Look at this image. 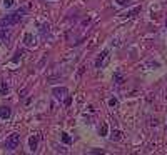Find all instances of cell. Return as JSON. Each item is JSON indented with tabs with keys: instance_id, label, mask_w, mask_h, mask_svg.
Here are the masks:
<instances>
[{
	"instance_id": "1",
	"label": "cell",
	"mask_w": 167,
	"mask_h": 155,
	"mask_svg": "<svg viewBox=\"0 0 167 155\" xmlns=\"http://www.w3.org/2000/svg\"><path fill=\"white\" fill-rule=\"evenodd\" d=\"M24 14H25V10H24V8H18V10H15L14 14L7 15L5 18H2V20H0V27H12V25H17L18 22L24 18Z\"/></svg>"
},
{
	"instance_id": "2",
	"label": "cell",
	"mask_w": 167,
	"mask_h": 155,
	"mask_svg": "<svg viewBox=\"0 0 167 155\" xmlns=\"http://www.w3.org/2000/svg\"><path fill=\"white\" fill-rule=\"evenodd\" d=\"M18 145H20V134H12L5 140V148L7 150H15Z\"/></svg>"
},
{
	"instance_id": "3",
	"label": "cell",
	"mask_w": 167,
	"mask_h": 155,
	"mask_svg": "<svg viewBox=\"0 0 167 155\" xmlns=\"http://www.w3.org/2000/svg\"><path fill=\"white\" fill-rule=\"evenodd\" d=\"M107 62H109V50H104L97 57V60H95V67H97V69H102V67L107 65Z\"/></svg>"
},
{
	"instance_id": "4",
	"label": "cell",
	"mask_w": 167,
	"mask_h": 155,
	"mask_svg": "<svg viewBox=\"0 0 167 155\" xmlns=\"http://www.w3.org/2000/svg\"><path fill=\"white\" fill-rule=\"evenodd\" d=\"M52 94H54L55 98H58V100H60V98H64L67 94H69V90H67L65 87H55L54 90H52Z\"/></svg>"
},
{
	"instance_id": "5",
	"label": "cell",
	"mask_w": 167,
	"mask_h": 155,
	"mask_svg": "<svg viewBox=\"0 0 167 155\" xmlns=\"http://www.w3.org/2000/svg\"><path fill=\"white\" fill-rule=\"evenodd\" d=\"M8 40H10V32H8V29L0 27V42H2V43H8Z\"/></svg>"
},
{
	"instance_id": "6",
	"label": "cell",
	"mask_w": 167,
	"mask_h": 155,
	"mask_svg": "<svg viewBox=\"0 0 167 155\" xmlns=\"http://www.w3.org/2000/svg\"><path fill=\"white\" fill-rule=\"evenodd\" d=\"M24 43H25L27 47H33V45H35V37H33L32 33H25V37H24Z\"/></svg>"
},
{
	"instance_id": "7",
	"label": "cell",
	"mask_w": 167,
	"mask_h": 155,
	"mask_svg": "<svg viewBox=\"0 0 167 155\" xmlns=\"http://www.w3.org/2000/svg\"><path fill=\"white\" fill-rule=\"evenodd\" d=\"M37 144H39V137H37V135H33V137L29 138V145H30V150L32 152L37 150Z\"/></svg>"
},
{
	"instance_id": "8",
	"label": "cell",
	"mask_w": 167,
	"mask_h": 155,
	"mask_svg": "<svg viewBox=\"0 0 167 155\" xmlns=\"http://www.w3.org/2000/svg\"><path fill=\"white\" fill-rule=\"evenodd\" d=\"M8 117H10V108L0 107V119H8Z\"/></svg>"
},
{
	"instance_id": "9",
	"label": "cell",
	"mask_w": 167,
	"mask_h": 155,
	"mask_svg": "<svg viewBox=\"0 0 167 155\" xmlns=\"http://www.w3.org/2000/svg\"><path fill=\"white\" fill-rule=\"evenodd\" d=\"M7 94H8V85H7V82L0 80V95H7Z\"/></svg>"
},
{
	"instance_id": "10",
	"label": "cell",
	"mask_w": 167,
	"mask_h": 155,
	"mask_svg": "<svg viewBox=\"0 0 167 155\" xmlns=\"http://www.w3.org/2000/svg\"><path fill=\"white\" fill-rule=\"evenodd\" d=\"M114 82H115L117 85H122V83H124V75L120 72H115V73H114Z\"/></svg>"
},
{
	"instance_id": "11",
	"label": "cell",
	"mask_w": 167,
	"mask_h": 155,
	"mask_svg": "<svg viewBox=\"0 0 167 155\" xmlns=\"http://www.w3.org/2000/svg\"><path fill=\"white\" fill-rule=\"evenodd\" d=\"M110 138H112V140H120V138H122V132H120V130H114V134L110 135Z\"/></svg>"
},
{
	"instance_id": "12",
	"label": "cell",
	"mask_w": 167,
	"mask_h": 155,
	"mask_svg": "<svg viewBox=\"0 0 167 155\" xmlns=\"http://www.w3.org/2000/svg\"><path fill=\"white\" fill-rule=\"evenodd\" d=\"M107 130H109V127H107V123H102L100 130H99V134H100V137H104V135H107Z\"/></svg>"
},
{
	"instance_id": "13",
	"label": "cell",
	"mask_w": 167,
	"mask_h": 155,
	"mask_svg": "<svg viewBox=\"0 0 167 155\" xmlns=\"http://www.w3.org/2000/svg\"><path fill=\"white\" fill-rule=\"evenodd\" d=\"M139 12H140V7H135V8H132L131 12H127V14H125V17H134V15L139 14Z\"/></svg>"
},
{
	"instance_id": "14",
	"label": "cell",
	"mask_w": 167,
	"mask_h": 155,
	"mask_svg": "<svg viewBox=\"0 0 167 155\" xmlns=\"http://www.w3.org/2000/svg\"><path fill=\"white\" fill-rule=\"evenodd\" d=\"M62 140L65 142V144H70V142H72V138H70L69 134H65V132H64V134H62Z\"/></svg>"
},
{
	"instance_id": "15",
	"label": "cell",
	"mask_w": 167,
	"mask_h": 155,
	"mask_svg": "<svg viewBox=\"0 0 167 155\" xmlns=\"http://www.w3.org/2000/svg\"><path fill=\"white\" fill-rule=\"evenodd\" d=\"M119 5H122V7H125V5H129V0H115Z\"/></svg>"
},
{
	"instance_id": "16",
	"label": "cell",
	"mask_w": 167,
	"mask_h": 155,
	"mask_svg": "<svg viewBox=\"0 0 167 155\" xmlns=\"http://www.w3.org/2000/svg\"><path fill=\"white\" fill-rule=\"evenodd\" d=\"M4 5H5V7H12V5H14V0H4Z\"/></svg>"
},
{
	"instance_id": "17",
	"label": "cell",
	"mask_w": 167,
	"mask_h": 155,
	"mask_svg": "<svg viewBox=\"0 0 167 155\" xmlns=\"http://www.w3.org/2000/svg\"><path fill=\"white\" fill-rule=\"evenodd\" d=\"M22 54H24L22 50H18L17 54H15V57H14V62H18V58H20V55H22Z\"/></svg>"
},
{
	"instance_id": "18",
	"label": "cell",
	"mask_w": 167,
	"mask_h": 155,
	"mask_svg": "<svg viewBox=\"0 0 167 155\" xmlns=\"http://www.w3.org/2000/svg\"><path fill=\"white\" fill-rule=\"evenodd\" d=\"M109 105H110V107H115V105H117V100H115V98H110V100H109Z\"/></svg>"
}]
</instances>
